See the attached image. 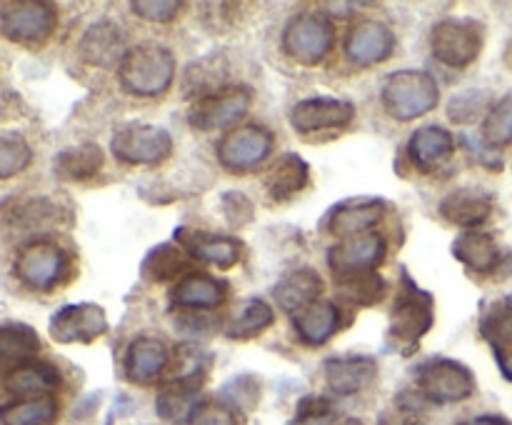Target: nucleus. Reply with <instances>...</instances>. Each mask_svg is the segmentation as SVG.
Masks as SVG:
<instances>
[{"label": "nucleus", "mask_w": 512, "mask_h": 425, "mask_svg": "<svg viewBox=\"0 0 512 425\" xmlns=\"http://www.w3.org/2000/svg\"><path fill=\"white\" fill-rule=\"evenodd\" d=\"M118 75L128 93L153 98V95H163L173 85L175 58L165 45H135L125 53Z\"/></svg>", "instance_id": "obj_1"}, {"label": "nucleus", "mask_w": 512, "mask_h": 425, "mask_svg": "<svg viewBox=\"0 0 512 425\" xmlns=\"http://www.w3.org/2000/svg\"><path fill=\"white\" fill-rule=\"evenodd\" d=\"M438 100V80L425 70H398L385 80L383 103L395 120L408 123V120L420 118L438 108Z\"/></svg>", "instance_id": "obj_2"}, {"label": "nucleus", "mask_w": 512, "mask_h": 425, "mask_svg": "<svg viewBox=\"0 0 512 425\" xmlns=\"http://www.w3.org/2000/svg\"><path fill=\"white\" fill-rule=\"evenodd\" d=\"M430 328H433V295L420 290L408 275H403V290H400L393 313H390V345L410 355V350L423 340V335Z\"/></svg>", "instance_id": "obj_3"}, {"label": "nucleus", "mask_w": 512, "mask_h": 425, "mask_svg": "<svg viewBox=\"0 0 512 425\" xmlns=\"http://www.w3.org/2000/svg\"><path fill=\"white\" fill-rule=\"evenodd\" d=\"M70 270V258L60 245L48 240H33L18 253L13 263V273L28 288L38 293H50L65 283Z\"/></svg>", "instance_id": "obj_4"}, {"label": "nucleus", "mask_w": 512, "mask_h": 425, "mask_svg": "<svg viewBox=\"0 0 512 425\" xmlns=\"http://www.w3.org/2000/svg\"><path fill=\"white\" fill-rule=\"evenodd\" d=\"M483 30V23L473 18L440 20L430 33V48L440 63L450 65V68H465L483 50Z\"/></svg>", "instance_id": "obj_5"}, {"label": "nucleus", "mask_w": 512, "mask_h": 425, "mask_svg": "<svg viewBox=\"0 0 512 425\" xmlns=\"http://www.w3.org/2000/svg\"><path fill=\"white\" fill-rule=\"evenodd\" d=\"M420 395L430 403H458L475 393V378L468 365L453 358H430L418 370Z\"/></svg>", "instance_id": "obj_6"}, {"label": "nucleus", "mask_w": 512, "mask_h": 425, "mask_svg": "<svg viewBox=\"0 0 512 425\" xmlns=\"http://www.w3.org/2000/svg\"><path fill=\"white\" fill-rule=\"evenodd\" d=\"M110 150L128 165H158L173 153V138L158 125L125 123L113 133Z\"/></svg>", "instance_id": "obj_7"}, {"label": "nucleus", "mask_w": 512, "mask_h": 425, "mask_svg": "<svg viewBox=\"0 0 512 425\" xmlns=\"http://www.w3.org/2000/svg\"><path fill=\"white\" fill-rule=\"evenodd\" d=\"M333 43L335 28L323 13H300L285 25L283 48L300 65H318L333 50Z\"/></svg>", "instance_id": "obj_8"}, {"label": "nucleus", "mask_w": 512, "mask_h": 425, "mask_svg": "<svg viewBox=\"0 0 512 425\" xmlns=\"http://www.w3.org/2000/svg\"><path fill=\"white\" fill-rule=\"evenodd\" d=\"M58 25V10L43 0L10 3L0 13V30L15 43H43Z\"/></svg>", "instance_id": "obj_9"}, {"label": "nucleus", "mask_w": 512, "mask_h": 425, "mask_svg": "<svg viewBox=\"0 0 512 425\" xmlns=\"http://www.w3.org/2000/svg\"><path fill=\"white\" fill-rule=\"evenodd\" d=\"M273 150V135L258 125H245L225 133L218 143V158L233 173L258 168Z\"/></svg>", "instance_id": "obj_10"}, {"label": "nucleus", "mask_w": 512, "mask_h": 425, "mask_svg": "<svg viewBox=\"0 0 512 425\" xmlns=\"http://www.w3.org/2000/svg\"><path fill=\"white\" fill-rule=\"evenodd\" d=\"M50 338L55 343H93L108 330L105 310L95 303L63 305L50 318Z\"/></svg>", "instance_id": "obj_11"}, {"label": "nucleus", "mask_w": 512, "mask_h": 425, "mask_svg": "<svg viewBox=\"0 0 512 425\" xmlns=\"http://www.w3.org/2000/svg\"><path fill=\"white\" fill-rule=\"evenodd\" d=\"M250 110V93L245 88H220L218 93H210L198 98V103L190 110V125L203 133L210 130H223L245 118Z\"/></svg>", "instance_id": "obj_12"}, {"label": "nucleus", "mask_w": 512, "mask_h": 425, "mask_svg": "<svg viewBox=\"0 0 512 425\" xmlns=\"http://www.w3.org/2000/svg\"><path fill=\"white\" fill-rule=\"evenodd\" d=\"M385 253H388V245H385L383 235L363 233L333 245L328 253V265L335 278L370 273V270H378V265L385 260Z\"/></svg>", "instance_id": "obj_13"}, {"label": "nucleus", "mask_w": 512, "mask_h": 425, "mask_svg": "<svg viewBox=\"0 0 512 425\" xmlns=\"http://www.w3.org/2000/svg\"><path fill=\"white\" fill-rule=\"evenodd\" d=\"M353 115L355 108L348 100L318 95V98H305L293 105V110H290V125L298 133H318V130L345 128L353 120Z\"/></svg>", "instance_id": "obj_14"}, {"label": "nucleus", "mask_w": 512, "mask_h": 425, "mask_svg": "<svg viewBox=\"0 0 512 425\" xmlns=\"http://www.w3.org/2000/svg\"><path fill=\"white\" fill-rule=\"evenodd\" d=\"M395 33L380 20H360L345 40V55L355 65L383 63L393 55Z\"/></svg>", "instance_id": "obj_15"}, {"label": "nucleus", "mask_w": 512, "mask_h": 425, "mask_svg": "<svg viewBox=\"0 0 512 425\" xmlns=\"http://www.w3.org/2000/svg\"><path fill=\"white\" fill-rule=\"evenodd\" d=\"M175 240H178V245L185 253L203 260V263L215 265L220 270L233 268L240 260V250H243V245L235 238H230V235L205 233V230L178 228L175 230Z\"/></svg>", "instance_id": "obj_16"}, {"label": "nucleus", "mask_w": 512, "mask_h": 425, "mask_svg": "<svg viewBox=\"0 0 512 425\" xmlns=\"http://www.w3.org/2000/svg\"><path fill=\"white\" fill-rule=\"evenodd\" d=\"M378 378V363L370 355H340L325 360V380L338 395H353L373 385Z\"/></svg>", "instance_id": "obj_17"}, {"label": "nucleus", "mask_w": 512, "mask_h": 425, "mask_svg": "<svg viewBox=\"0 0 512 425\" xmlns=\"http://www.w3.org/2000/svg\"><path fill=\"white\" fill-rule=\"evenodd\" d=\"M493 213V195L478 188H458L440 200V215L458 228L475 230Z\"/></svg>", "instance_id": "obj_18"}, {"label": "nucleus", "mask_w": 512, "mask_h": 425, "mask_svg": "<svg viewBox=\"0 0 512 425\" xmlns=\"http://www.w3.org/2000/svg\"><path fill=\"white\" fill-rule=\"evenodd\" d=\"M205 373H183L178 380L165 385L155 398V410L168 423H188L198 408V390Z\"/></svg>", "instance_id": "obj_19"}, {"label": "nucleus", "mask_w": 512, "mask_h": 425, "mask_svg": "<svg viewBox=\"0 0 512 425\" xmlns=\"http://www.w3.org/2000/svg\"><path fill=\"white\" fill-rule=\"evenodd\" d=\"M455 153V138L450 130L440 128V125H425V128L415 130L413 138L408 143V155L413 160L415 168L423 173H435L443 168Z\"/></svg>", "instance_id": "obj_20"}, {"label": "nucleus", "mask_w": 512, "mask_h": 425, "mask_svg": "<svg viewBox=\"0 0 512 425\" xmlns=\"http://www.w3.org/2000/svg\"><path fill=\"white\" fill-rule=\"evenodd\" d=\"M125 35L110 20H100L85 30L83 40H80V55L88 60L90 65L98 68H113L115 63H123L125 58Z\"/></svg>", "instance_id": "obj_21"}, {"label": "nucleus", "mask_w": 512, "mask_h": 425, "mask_svg": "<svg viewBox=\"0 0 512 425\" xmlns=\"http://www.w3.org/2000/svg\"><path fill=\"white\" fill-rule=\"evenodd\" d=\"M225 283L205 273H188L170 290V303L185 310H213L223 305Z\"/></svg>", "instance_id": "obj_22"}, {"label": "nucleus", "mask_w": 512, "mask_h": 425, "mask_svg": "<svg viewBox=\"0 0 512 425\" xmlns=\"http://www.w3.org/2000/svg\"><path fill=\"white\" fill-rule=\"evenodd\" d=\"M383 215V200L378 198H355L345 200L330 213L328 230L338 238H355V235L370 233L375 223Z\"/></svg>", "instance_id": "obj_23"}, {"label": "nucleus", "mask_w": 512, "mask_h": 425, "mask_svg": "<svg viewBox=\"0 0 512 425\" xmlns=\"http://www.w3.org/2000/svg\"><path fill=\"white\" fill-rule=\"evenodd\" d=\"M323 288V278H320L313 268H298L290 270L288 275H283V278L278 280V285L273 288V295L285 313L298 315L300 310L318 303Z\"/></svg>", "instance_id": "obj_24"}, {"label": "nucleus", "mask_w": 512, "mask_h": 425, "mask_svg": "<svg viewBox=\"0 0 512 425\" xmlns=\"http://www.w3.org/2000/svg\"><path fill=\"white\" fill-rule=\"evenodd\" d=\"M310 168L298 153H283L265 173V193L273 203H285L308 185Z\"/></svg>", "instance_id": "obj_25"}, {"label": "nucleus", "mask_w": 512, "mask_h": 425, "mask_svg": "<svg viewBox=\"0 0 512 425\" xmlns=\"http://www.w3.org/2000/svg\"><path fill=\"white\" fill-rule=\"evenodd\" d=\"M40 350V338L30 325L3 323L0 325V375L8 378L13 370L33 363Z\"/></svg>", "instance_id": "obj_26"}, {"label": "nucleus", "mask_w": 512, "mask_h": 425, "mask_svg": "<svg viewBox=\"0 0 512 425\" xmlns=\"http://www.w3.org/2000/svg\"><path fill=\"white\" fill-rule=\"evenodd\" d=\"M453 255L465 268L485 275L495 273L503 263V250H500L498 240L490 233H483V230L460 233L453 243Z\"/></svg>", "instance_id": "obj_27"}, {"label": "nucleus", "mask_w": 512, "mask_h": 425, "mask_svg": "<svg viewBox=\"0 0 512 425\" xmlns=\"http://www.w3.org/2000/svg\"><path fill=\"white\" fill-rule=\"evenodd\" d=\"M168 358L170 353L163 340L150 338V335L135 338L125 353V375L133 383H153L165 370Z\"/></svg>", "instance_id": "obj_28"}, {"label": "nucleus", "mask_w": 512, "mask_h": 425, "mask_svg": "<svg viewBox=\"0 0 512 425\" xmlns=\"http://www.w3.org/2000/svg\"><path fill=\"white\" fill-rule=\"evenodd\" d=\"M295 333L305 345H323L338 333L340 310L330 300H318L293 318Z\"/></svg>", "instance_id": "obj_29"}, {"label": "nucleus", "mask_w": 512, "mask_h": 425, "mask_svg": "<svg viewBox=\"0 0 512 425\" xmlns=\"http://www.w3.org/2000/svg\"><path fill=\"white\" fill-rule=\"evenodd\" d=\"M58 385H60L58 368H53L50 363H40V360H33V363L23 365V368L13 370V373L5 378V388L23 400L48 398Z\"/></svg>", "instance_id": "obj_30"}, {"label": "nucleus", "mask_w": 512, "mask_h": 425, "mask_svg": "<svg viewBox=\"0 0 512 425\" xmlns=\"http://www.w3.org/2000/svg\"><path fill=\"white\" fill-rule=\"evenodd\" d=\"M183 270L193 273V270H190L188 253H185L180 245L173 243H163L158 245V248H153L145 255L143 265H140V273H143V278L148 280V283H165V280H173L175 275H180Z\"/></svg>", "instance_id": "obj_31"}, {"label": "nucleus", "mask_w": 512, "mask_h": 425, "mask_svg": "<svg viewBox=\"0 0 512 425\" xmlns=\"http://www.w3.org/2000/svg\"><path fill=\"white\" fill-rule=\"evenodd\" d=\"M335 288H338L340 298L348 300L350 305H358V308H370V305L380 303L385 298V285L383 275L378 270H370V273H355L345 275V278H335Z\"/></svg>", "instance_id": "obj_32"}, {"label": "nucleus", "mask_w": 512, "mask_h": 425, "mask_svg": "<svg viewBox=\"0 0 512 425\" xmlns=\"http://www.w3.org/2000/svg\"><path fill=\"white\" fill-rule=\"evenodd\" d=\"M103 168V150L95 143L75 145V148H65L55 158V170L60 178L65 180H88L93 178L98 170Z\"/></svg>", "instance_id": "obj_33"}, {"label": "nucleus", "mask_w": 512, "mask_h": 425, "mask_svg": "<svg viewBox=\"0 0 512 425\" xmlns=\"http://www.w3.org/2000/svg\"><path fill=\"white\" fill-rule=\"evenodd\" d=\"M58 418V403L53 398L15 400L0 408V425H50Z\"/></svg>", "instance_id": "obj_34"}, {"label": "nucleus", "mask_w": 512, "mask_h": 425, "mask_svg": "<svg viewBox=\"0 0 512 425\" xmlns=\"http://www.w3.org/2000/svg\"><path fill=\"white\" fill-rule=\"evenodd\" d=\"M275 320L273 308H270L265 300L253 298V300H245L243 305L238 308V313L233 315V320L228 323L225 333L230 338H253V335L263 333L265 328H270Z\"/></svg>", "instance_id": "obj_35"}, {"label": "nucleus", "mask_w": 512, "mask_h": 425, "mask_svg": "<svg viewBox=\"0 0 512 425\" xmlns=\"http://www.w3.org/2000/svg\"><path fill=\"white\" fill-rule=\"evenodd\" d=\"M480 333L493 345V350L512 348V303L508 298L495 300L483 310L480 318Z\"/></svg>", "instance_id": "obj_36"}, {"label": "nucleus", "mask_w": 512, "mask_h": 425, "mask_svg": "<svg viewBox=\"0 0 512 425\" xmlns=\"http://www.w3.org/2000/svg\"><path fill=\"white\" fill-rule=\"evenodd\" d=\"M30 160H33V153H30L28 140L20 133L0 130V180L23 173Z\"/></svg>", "instance_id": "obj_37"}, {"label": "nucleus", "mask_w": 512, "mask_h": 425, "mask_svg": "<svg viewBox=\"0 0 512 425\" xmlns=\"http://www.w3.org/2000/svg\"><path fill=\"white\" fill-rule=\"evenodd\" d=\"M483 140L490 148H503V145L512 143V95H505L485 115Z\"/></svg>", "instance_id": "obj_38"}, {"label": "nucleus", "mask_w": 512, "mask_h": 425, "mask_svg": "<svg viewBox=\"0 0 512 425\" xmlns=\"http://www.w3.org/2000/svg\"><path fill=\"white\" fill-rule=\"evenodd\" d=\"M55 213H58V208H55L50 200L25 198V200H15V208H10L8 218L10 223L20 225V228H40V225L55 220Z\"/></svg>", "instance_id": "obj_39"}, {"label": "nucleus", "mask_w": 512, "mask_h": 425, "mask_svg": "<svg viewBox=\"0 0 512 425\" xmlns=\"http://www.w3.org/2000/svg\"><path fill=\"white\" fill-rule=\"evenodd\" d=\"M220 398L225 400L228 408L253 410L260 400V383L253 375H238V378L228 380L220 390Z\"/></svg>", "instance_id": "obj_40"}, {"label": "nucleus", "mask_w": 512, "mask_h": 425, "mask_svg": "<svg viewBox=\"0 0 512 425\" xmlns=\"http://www.w3.org/2000/svg\"><path fill=\"white\" fill-rule=\"evenodd\" d=\"M485 108H488V95L483 90H468V93H463L450 103L448 113L450 120H455V123H473Z\"/></svg>", "instance_id": "obj_41"}, {"label": "nucleus", "mask_w": 512, "mask_h": 425, "mask_svg": "<svg viewBox=\"0 0 512 425\" xmlns=\"http://www.w3.org/2000/svg\"><path fill=\"white\" fill-rule=\"evenodd\" d=\"M333 415V403L323 395H305L295 410L293 425H323Z\"/></svg>", "instance_id": "obj_42"}, {"label": "nucleus", "mask_w": 512, "mask_h": 425, "mask_svg": "<svg viewBox=\"0 0 512 425\" xmlns=\"http://www.w3.org/2000/svg\"><path fill=\"white\" fill-rule=\"evenodd\" d=\"M130 8L135 15L150 20V23H168L183 10V3L180 0H135V3H130Z\"/></svg>", "instance_id": "obj_43"}, {"label": "nucleus", "mask_w": 512, "mask_h": 425, "mask_svg": "<svg viewBox=\"0 0 512 425\" xmlns=\"http://www.w3.org/2000/svg\"><path fill=\"white\" fill-rule=\"evenodd\" d=\"M188 425H238L235 410L225 403H200Z\"/></svg>", "instance_id": "obj_44"}, {"label": "nucleus", "mask_w": 512, "mask_h": 425, "mask_svg": "<svg viewBox=\"0 0 512 425\" xmlns=\"http://www.w3.org/2000/svg\"><path fill=\"white\" fill-rule=\"evenodd\" d=\"M220 205H223L225 218H228V223L233 225V228H240V225H245L253 220V203H250L243 193H235V190H230V193L223 195Z\"/></svg>", "instance_id": "obj_45"}, {"label": "nucleus", "mask_w": 512, "mask_h": 425, "mask_svg": "<svg viewBox=\"0 0 512 425\" xmlns=\"http://www.w3.org/2000/svg\"><path fill=\"white\" fill-rule=\"evenodd\" d=\"M495 360H498V368L503 373V378L512 383V350H495Z\"/></svg>", "instance_id": "obj_46"}, {"label": "nucleus", "mask_w": 512, "mask_h": 425, "mask_svg": "<svg viewBox=\"0 0 512 425\" xmlns=\"http://www.w3.org/2000/svg\"><path fill=\"white\" fill-rule=\"evenodd\" d=\"M458 425H512V423L508 418H503V415H478V418L463 420V423Z\"/></svg>", "instance_id": "obj_47"}, {"label": "nucleus", "mask_w": 512, "mask_h": 425, "mask_svg": "<svg viewBox=\"0 0 512 425\" xmlns=\"http://www.w3.org/2000/svg\"><path fill=\"white\" fill-rule=\"evenodd\" d=\"M333 425H365V423L360 418H340L338 423H333Z\"/></svg>", "instance_id": "obj_48"}, {"label": "nucleus", "mask_w": 512, "mask_h": 425, "mask_svg": "<svg viewBox=\"0 0 512 425\" xmlns=\"http://www.w3.org/2000/svg\"><path fill=\"white\" fill-rule=\"evenodd\" d=\"M508 300H510V303H512V295H510V298H508Z\"/></svg>", "instance_id": "obj_49"}]
</instances>
